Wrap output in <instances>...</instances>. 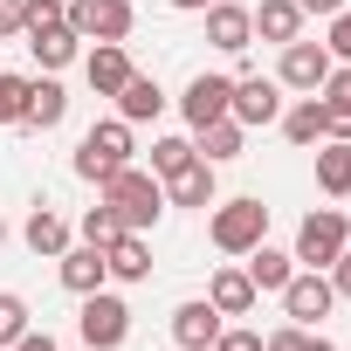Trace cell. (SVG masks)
Instances as JSON below:
<instances>
[{
    "label": "cell",
    "instance_id": "obj_34",
    "mask_svg": "<svg viewBox=\"0 0 351 351\" xmlns=\"http://www.w3.org/2000/svg\"><path fill=\"white\" fill-rule=\"evenodd\" d=\"M56 21H69V0H28V35L35 28H56Z\"/></svg>",
    "mask_w": 351,
    "mask_h": 351
},
{
    "label": "cell",
    "instance_id": "obj_19",
    "mask_svg": "<svg viewBox=\"0 0 351 351\" xmlns=\"http://www.w3.org/2000/svg\"><path fill=\"white\" fill-rule=\"evenodd\" d=\"M62 117H69V90H62L56 76H35V83H28V110H21V124H28V131H56Z\"/></svg>",
    "mask_w": 351,
    "mask_h": 351
},
{
    "label": "cell",
    "instance_id": "obj_18",
    "mask_svg": "<svg viewBox=\"0 0 351 351\" xmlns=\"http://www.w3.org/2000/svg\"><path fill=\"white\" fill-rule=\"evenodd\" d=\"M214 172H221V165H207V158L180 165V172L165 180V207H214Z\"/></svg>",
    "mask_w": 351,
    "mask_h": 351
},
{
    "label": "cell",
    "instance_id": "obj_10",
    "mask_svg": "<svg viewBox=\"0 0 351 351\" xmlns=\"http://www.w3.org/2000/svg\"><path fill=\"white\" fill-rule=\"evenodd\" d=\"M228 97H234V76H221V69H200V76L180 90V117H186L193 131H207L214 117H228Z\"/></svg>",
    "mask_w": 351,
    "mask_h": 351
},
{
    "label": "cell",
    "instance_id": "obj_35",
    "mask_svg": "<svg viewBox=\"0 0 351 351\" xmlns=\"http://www.w3.org/2000/svg\"><path fill=\"white\" fill-rule=\"evenodd\" d=\"M303 337H310L303 324H282V330H269V337H262V351H303Z\"/></svg>",
    "mask_w": 351,
    "mask_h": 351
},
{
    "label": "cell",
    "instance_id": "obj_38",
    "mask_svg": "<svg viewBox=\"0 0 351 351\" xmlns=\"http://www.w3.org/2000/svg\"><path fill=\"white\" fill-rule=\"evenodd\" d=\"M14 351H62V344H56V337H49V330H35V324H28V330H21V337H14Z\"/></svg>",
    "mask_w": 351,
    "mask_h": 351
},
{
    "label": "cell",
    "instance_id": "obj_12",
    "mask_svg": "<svg viewBox=\"0 0 351 351\" xmlns=\"http://www.w3.org/2000/svg\"><path fill=\"white\" fill-rule=\"evenodd\" d=\"M221 324H228V317H221L207 296H186L180 310H172V344H180V351H207V344L221 337Z\"/></svg>",
    "mask_w": 351,
    "mask_h": 351
},
{
    "label": "cell",
    "instance_id": "obj_5",
    "mask_svg": "<svg viewBox=\"0 0 351 351\" xmlns=\"http://www.w3.org/2000/svg\"><path fill=\"white\" fill-rule=\"evenodd\" d=\"M76 337H83L90 351H117V344L131 337V303L110 296V289H90L83 310H76Z\"/></svg>",
    "mask_w": 351,
    "mask_h": 351
},
{
    "label": "cell",
    "instance_id": "obj_23",
    "mask_svg": "<svg viewBox=\"0 0 351 351\" xmlns=\"http://www.w3.org/2000/svg\"><path fill=\"white\" fill-rule=\"evenodd\" d=\"M193 152H200L207 165H234V158L248 152V131H241L234 117H214L207 131H193Z\"/></svg>",
    "mask_w": 351,
    "mask_h": 351
},
{
    "label": "cell",
    "instance_id": "obj_9",
    "mask_svg": "<svg viewBox=\"0 0 351 351\" xmlns=\"http://www.w3.org/2000/svg\"><path fill=\"white\" fill-rule=\"evenodd\" d=\"M324 76H330V49L324 42H282V62H276V83L282 90H296V97H310V90H324Z\"/></svg>",
    "mask_w": 351,
    "mask_h": 351
},
{
    "label": "cell",
    "instance_id": "obj_26",
    "mask_svg": "<svg viewBox=\"0 0 351 351\" xmlns=\"http://www.w3.org/2000/svg\"><path fill=\"white\" fill-rule=\"evenodd\" d=\"M21 241H28L42 262H56V255L69 248V221H62L56 207H35V214H28V228H21Z\"/></svg>",
    "mask_w": 351,
    "mask_h": 351
},
{
    "label": "cell",
    "instance_id": "obj_25",
    "mask_svg": "<svg viewBox=\"0 0 351 351\" xmlns=\"http://www.w3.org/2000/svg\"><path fill=\"white\" fill-rule=\"evenodd\" d=\"M104 262H110V276H117V282H145V276H152V241L124 228V234L104 248Z\"/></svg>",
    "mask_w": 351,
    "mask_h": 351
},
{
    "label": "cell",
    "instance_id": "obj_30",
    "mask_svg": "<svg viewBox=\"0 0 351 351\" xmlns=\"http://www.w3.org/2000/svg\"><path fill=\"white\" fill-rule=\"evenodd\" d=\"M28 83H35V76L0 69V124H21V110H28Z\"/></svg>",
    "mask_w": 351,
    "mask_h": 351
},
{
    "label": "cell",
    "instance_id": "obj_4",
    "mask_svg": "<svg viewBox=\"0 0 351 351\" xmlns=\"http://www.w3.org/2000/svg\"><path fill=\"white\" fill-rule=\"evenodd\" d=\"M344 248H351V221H344L337 207H317V214H303V228H296V248H289V255H296L303 269H330Z\"/></svg>",
    "mask_w": 351,
    "mask_h": 351
},
{
    "label": "cell",
    "instance_id": "obj_40",
    "mask_svg": "<svg viewBox=\"0 0 351 351\" xmlns=\"http://www.w3.org/2000/svg\"><path fill=\"white\" fill-rule=\"evenodd\" d=\"M303 351H337V344H330L324 330H310V337H303Z\"/></svg>",
    "mask_w": 351,
    "mask_h": 351
},
{
    "label": "cell",
    "instance_id": "obj_17",
    "mask_svg": "<svg viewBox=\"0 0 351 351\" xmlns=\"http://www.w3.org/2000/svg\"><path fill=\"white\" fill-rule=\"evenodd\" d=\"M276 124H282V138H289V145H324V138H330V117H324V97H317V90H310V97H296V104H282V117H276Z\"/></svg>",
    "mask_w": 351,
    "mask_h": 351
},
{
    "label": "cell",
    "instance_id": "obj_33",
    "mask_svg": "<svg viewBox=\"0 0 351 351\" xmlns=\"http://www.w3.org/2000/svg\"><path fill=\"white\" fill-rule=\"evenodd\" d=\"M207 351H262V330H241V324H221V337Z\"/></svg>",
    "mask_w": 351,
    "mask_h": 351
},
{
    "label": "cell",
    "instance_id": "obj_29",
    "mask_svg": "<svg viewBox=\"0 0 351 351\" xmlns=\"http://www.w3.org/2000/svg\"><path fill=\"white\" fill-rule=\"evenodd\" d=\"M35 317H28V303L14 296V289H0V351H14V337L28 330Z\"/></svg>",
    "mask_w": 351,
    "mask_h": 351
},
{
    "label": "cell",
    "instance_id": "obj_39",
    "mask_svg": "<svg viewBox=\"0 0 351 351\" xmlns=\"http://www.w3.org/2000/svg\"><path fill=\"white\" fill-rule=\"evenodd\" d=\"M296 8H303V14H324V21H330L337 8H351V0H296Z\"/></svg>",
    "mask_w": 351,
    "mask_h": 351
},
{
    "label": "cell",
    "instance_id": "obj_1",
    "mask_svg": "<svg viewBox=\"0 0 351 351\" xmlns=\"http://www.w3.org/2000/svg\"><path fill=\"white\" fill-rule=\"evenodd\" d=\"M97 200H104L131 234H145V228H158V214H165V180H158V172L124 165V172H110V180L97 186Z\"/></svg>",
    "mask_w": 351,
    "mask_h": 351
},
{
    "label": "cell",
    "instance_id": "obj_37",
    "mask_svg": "<svg viewBox=\"0 0 351 351\" xmlns=\"http://www.w3.org/2000/svg\"><path fill=\"white\" fill-rule=\"evenodd\" d=\"M324 117H330V138H351V104H330L324 97Z\"/></svg>",
    "mask_w": 351,
    "mask_h": 351
},
{
    "label": "cell",
    "instance_id": "obj_7",
    "mask_svg": "<svg viewBox=\"0 0 351 351\" xmlns=\"http://www.w3.org/2000/svg\"><path fill=\"white\" fill-rule=\"evenodd\" d=\"M131 21H138L131 0H69V28L83 42H131Z\"/></svg>",
    "mask_w": 351,
    "mask_h": 351
},
{
    "label": "cell",
    "instance_id": "obj_22",
    "mask_svg": "<svg viewBox=\"0 0 351 351\" xmlns=\"http://www.w3.org/2000/svg\"><path fill=\"white\" fill-rule=\"evenodd\" d=\"M110 104H117L124 124H152V117L165 110V90H158V76H138V69H131V83H124Z\"/></svg>",
    "mask_w": 351,
    "mask_h": 351
},
{
    "label": "cell",
    "instance_id": "obj_15",
    "mask_svg": "<svg viewBox=\"0 0 351 351\" xmlns=\"http://www.w3.org/2000/svg\"><path fill=\"white\" fill-rule=\"evenodd\" d=\"M207 42H214L221 56H241V49L255 42V21H248L241 0H214V8H207Z\"/></svg>",
    "mask_w": 351,
    "mask_h": 351
},
{
    "label": "cell",
    "instance_id": "obj_36",
    "mask_svg": "<svg viewBox=\"0 0 351 351\" xmlns=\"http://www.w3.org/2000/svg\"><path fill=\"white\" fill-rule=\"evenodd\" d=\"M324 276H330V289H337V296H344V303H351V248H344V255H337V262H330V269H324Z\"/></svg>",
    "mask_w": 351,
    "mask_h": 351
},
{
    "label": "cell",
    "instance_id": "obj_42",
    "mask_svg": "<svg viewBox=\"0 0 351 351\" xmlns=\"http://www.w3.org/2000/svg\"><path fill=\"white\" fill-rule=\"evenodd\" d=\"M0 241H8V221H0Z\"/></svg>",
    "mask_w": 351,
    "mask_h": 351
},
{
    "label": "cell",
    "instance_id": "obj_28",
    "mask_svg": "<svg viewBox=\"0 0 351 351\" xmlns=\"http://www.w3.org/2000/svg\"><path fill=\"white\" fill-rule=\"evenodd\" d=\"M76 234H83V241H90V248H110V241H117V234H124V221H117V214H110V207H104V200H97V207H90V214H83V228H76Z\"/></svg>",
    "mask_w": 351,
    "mask_h": 351
},
{
    "label": "cell",
    "instance_id": "obj_24",
    "mask_svg": "<svg viewBox=\"0 0 351 351\" xmlns=\"http://www.w3.org/2000/svg\"><path fill=\"white\" fill-rule=\"evenodd\" d=\"M317 186L330 200H351V138H324L317 145Z\"/></svg>",
    "mask_w": 351,
    "mask_h": 351
},
{
    "label": "cell",
    "instance_id": "obj_2",
    "mask_svg": "<svg viewBox=\"0 0 351 351\" xmlns=\"http://www.w3.org/2000/svg\"><path fill=\"white\" fill-rule=\"evenodd\" d=\"M131 152H138V138H131V124H124V117L90 124V131H83V145H76V180L104 186L110 172H124V165H131Z\"/></svg>",
    "mask_w": 351,
    "mask_h": 351
},
{
    "label": "cell",
    "instance_id": "obj_41",
    "mask_svg": "<svg viewBox=\"0 0 351 351\" xmlns=\"http://www.w3.org/2000/svg\"><path fill=\"white\" fill-rule=\"evenodd\" d=\"M172 8H180V14H207V8H214V0H172Z\"/></svg>",
    "mask_w": 351,
    "mask_h": 351
},
{
    "label": "cell",
    "instance_id": "obj_21",
    "mask_svg": "<svg viewBox=\"0 0 351 351\" xmlns=\"http://www.w3.org/2000/svg\"><path fill=\"white\" fill-rule=\"evenodd\" d=\"M248 21H255V35H262V42H276V49H282V42H296V35H303V21H310V14L296 8V0H262V8H248Z\"/></svg>",
    "mask_w": 351,
    "mask_h": 351
},
{
    "label": "cell",
    "instance_id": "obj_6",
    "mask_svg": "<svg viewBox=\"0 0 351 351\" xmlns=\"http://www.w3.org/2000/svg\"><path fill=\"white\" fill-rule=\"evenodd\" d=\"M276 296H282V317H289V324H303V330H317V324L330 317V303H337V289H330V276H324V269H296Z\"/></svg>",
    "mask_w": 351,
    "mask_h": 351
},
{
    "label": "cell",
    "instance_id": "obj_11",
    "mask_svg": "<svg viewBox=\"0 0 351 351\" xmlns=\"http://www.w3.org/2000/svg\"><path fill=\"white\" fill-rule=\"evenodd\" d=\"M56 276H62V289H69V296H90V289H104V282H110V262H104V248L69 241V248L56 255Z\"/></svg>",
    "mask_w": 351,
    "mask_h": 351
},
{
    "label": "cell",
    "instance_id": "obj_3",
    "mask_svg": "<svg viewBox=\"0 0 351 351\" xmlns=\"http://www.w3.org/2000/svg\"><path fill=\"white\" fill-rule=\"evenodd\" d=\"M207 241L221 248V255H248L255 241H269V207L262 200H214L207 207Z\"/></svg>",
    "mask_w": 351,
    "mask_h": 351
},
{
    "label": "cell",
    "instance_id": "obj_32",
    "mask_svg": "<svg viewBox=\"0 0 351 351\" xmlns=\"http://www.w3.org/2000/svg\"><path fill=\"white\" fill-rule=\"evenodd\" d=\"M28 35V0H0V42H21Z\"/></svg>",
    "mask_w": 351,
    "mask_h": 351
},
{
    "label": "cell",
    "instance_id": "obj_20",
    "mask_svg": "<svg viewBox=\"0 0 351 351\" xmlns=\"http://www.w3.org/2000/svg\"><path fill=\"white\" fill-rule=\"evenodd\" d=\"M241 269H248V282H255L262 296H276V289L296 276V255H289V248H269V241H255V248L241 255Z\"/></svg>",
    "mask_w": 351,
    "mask_h": 351
},
{
    "label": "cell",
    "instance_id": "obj_13",
    "mask_svg": "<svg viewBox=\"0 0 351 351\" xmlns=\"http://www.w3.org/2000/svg\"><path fill=\"white\" fill-rule=\"evenodd\" d=\"M83 76H90V90H97V97H117V90L131 83V49H124V42H90Z\"/></svg>",
    "mask_w": 351,
    "mask_h": 351
},
{
    "label": "cell",
    "instance_id": "obj_31",
    "mask_svg": "<svg viewBox=\"0 0 351 351\" xmlns=\"http://www.w3.org/2000/svg\"><path fill=\"white\" fill-rule=\"evenodd\" d=\"M324 49H330V62H351V8H337V14H330V35H324Z\"/></svg>",
    "mask_w": 351,
    "mask_h": 351
},
{
    "label": "cell",
    "instance_id": "obj_16",
    "mask_svg": "<svg viewBox=\"0 0 351 351\" xmlns=\"http://www.w3.org/2000/svg\"><path fill=\"white\" fill-rule=\"evenodd\" d=\"M28 56L42 62V76H56V69H69V62L83 56V35H76L69 21H56V28H35V35H28Z\"/></svg>",
    "mask_w": 351,
    "mask_h": 351
},
{
    "label": "cell",
    "instance_id": "obj_27",
    "mask_svg": "<svg viewBox=\"0 0 351 351\" xmlns=\"http://www.w3.org/2000/svg\"><path fill=\"white\" fill-rule=\"evenodd\" d=\"M200 152H193V138H152V172L158 180H172L180 165H193Z\"/></svg>",
    "mask_w": 351,
    "mask_h": 351
},
{
    "label": "cell",
    "instance_id": "obj_14",
    "mask_svg": "<svg viewBox=\"0 0 351 351\" xmlns=\"http://www.w3.org/2000/svg\"><path fill=\"white\" fill-rule=\"evenodd\" d=\"M207 303H214L221 317H248V310L262 303V289L248 282V269H241V262H228V269H214V276H207Z\"/></svg>",
    "mask_w": 351,
    "mask_h": 351
},
{
    "label": "cell",
    "instance_id": "obj_8",
    "mask_svg": "<svg viewBox=\"0 0 351 351\" xmlns=\"http://www.w3.org/2000/svg\"><path fill=\"white\" fill-rule=\"evenodd\" d=\"M228 117L241 131H262L282 117V83L276 76H234V97H228Z\"/></svg>",
    "mask_w": 351,
    "mask_h": 351
}]
</instances>
